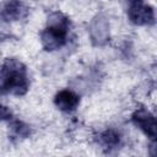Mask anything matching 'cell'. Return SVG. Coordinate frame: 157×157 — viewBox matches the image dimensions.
I'll return each instance as SVG.
<instances>
[{
  "instance_id": "8",
  "label": "cell",
  "mask_w": 157,
  "mask_h": 157,
  "mask_svg": "<svg viewBox=\"0 0 157 157\" xmlns=\"http://www.w3.org/2000/svg\"><path fill=\"white\" fill-rule=\"evenodd\" d=\"M98 141L103 147H105L108 150L117 148L120 145V135L113 129H107L99 134Z\"/></svg>"
},
{
  "instance_id": "5",
  "label": "cell",
  "mask_w": 157,
  "mask_h": 157,
  "mask_svg": "<svg viewBox=\"0 0 157 157\" xmlns=\"http://www.w3.org/2000/svg\"><path fill=\"white\" fill-rule=\"evenodd\" d=\"M128 17L136 26H148L155 23V10L150 5L136 4L128 7Z\"/></svg>"
},
{
  "instance_id": "9",
  "label": "cell",
  "mask_w": 157,
  "mask_h": 157,
  "mask_svg": "<svg viewBox=\"0 0 157 157\" xmlns=\"http://www.w3.org/2000/svg\"><path fill=\"white\" fill-rule=\"evenodd\" d=\"M10 130L12 135L17 139H26L31 135V128L22 120H12L10 124Z\"/></svg>"
},
{
  "instance_id": "7",
  "label": "cell",
  "mask_w": 157,
  "mask_h": 157,
  "mask_svg": "<svg viewBox=\"0 0 157 157\" xmlns=\"http://www.w3.org/2000/svg\"><path fill=\"white\" fill-rule=\"evenodd\" d=\"M54 104L63 112H74L80 104V97L71 90H61L54 97Z\"/></svg>"
},
{
  "instance_id": "11",
  "label": "cell",
  "mask_w": 157,
  "mask_h": 157,
  "mask_svg": "<svg viewBox=\"0 0 157 157\" xmlns=\"http://www.w3.org/2000/svg\"><path fill=\"white\" fill-rule=\"evenodd\" d=\"M11 119H12V110L9 107L0 103V121L11 120Z\"/></svg>"
},
{
  "instance_id": "4",
  "label": "cell",
  "mask_w": 157,
  "mask_h": 157,
  "mask_svg": "<svg viewBox=\"0 0 157 157\" xmlns=\"http://www.w3.org/2000/svg\"><path fill=\"white\" fill-rule=\"evenodd\" d=\"M131 120H132V124L137 129H140L147 137H150L152 141L156 139V134H157L156 119H155V115L147 108L145 107L137 108L132 113Z\"/></svg>"
},
{
  "instance_id": "12",
  "label": "cell",
  "mask_w": 157,
  "mask_h": 157,
  "mask_svg": "<svg viewBox=\"0 0 157 157\" xmlns=\"http://www.w3.org/2000/svg\"><path fill=\"white\" fill-rule=\"evenodd\" d=\"M126 2L129 4V6H132V5H136V4H141L142 0H126Z\"/></svg>"
},
{
  "instance_id": "2",
  "label": "cell",
  "mask_w": 157,
  "mask_h": 157,
  "mask_svg": "<svg viewBox=\"0 0 157 157\" xmlns=\"http://www.w3.org/2000/svg\"><path fill=\"white\" fill-rule=\"evenodd\" d=\"M70 26V18L65 13L60 11L52 12L48 16L45 28L40 32V43L43 48L48 52L63 48L67 40Z\"/></svg>"
},
{
  "instance_id": "1",
  "label": "cell",
  "mask_w": 157,
  "mask_h": 157,
  "mask_svg": "<svg viewBox=\"0 0 157 157\" xmlns=\"http://www.w3.org/2000/svg\"><path fill=\"white\" fill-rule=\"evenodd\" d=\"M29 88L26 65L16 59L7 58L0 66V94L23 96Z\"/></svg>"
},
{
  "instance_id": "3",
  "label": "cell",
  "mask_w": 157,
  "mask_h": 157,
  "mask_svg": "<svg viewBox=\"0 0 157 157\" xmlns=\"http://www.w3.org/2000/svg\"><path fill=\"white\" fill-rule=\"evenodd\" d=\"M88 33H90L91 42L94 47L105 45L109 42V37H110L108 18L102 13L96 15L90 22Z\"/></svg>"
},
{
  "instance_id": "10",
  "label": "cell",
  "mask_w": 157,
  "mask_h": 157,
  "mask_svg": "<svg viewBox=\"0 0 157 157\" xmlns=\"http://www.w3.org/2000/svg\"><path fill=\"white\" fill-rule=\"evenodd\" d=\"M7 25H9V22L6 20H4L2 17H0V39H6L11 36L10 28Z\"/></svg>"
},
{
  "instance_id": "6",
  "label": "cell",
  "mask_w": 157,
  "mask_h": 157,
  "mask_svg": "<svg viewBox=\"0 0 157 157\" xmlns=\"http://www.w3.org/2000/svg\"><path fill=\"white\" fill-rule=\"evenodd\" d=\"M28 6L23 0H7L1 7L0 17L6 20L7 22L21 21L28 16Z\"/></svg>"
}]
</instances>
